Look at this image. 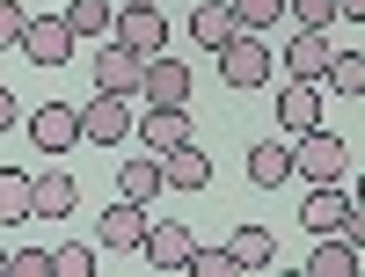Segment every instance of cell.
Here are the masks:
<instances>
[{"label":"cell","mask_w":365,"mask_h":277,"mask_svg":"<svg viewBox=\"0 0 365 277\" xmlns=\"http://www.w3.org/2000/svg\"><path fill=\"white\" fill-rule=\"evenodd\" d=\"M299 226L307 234H344L351 249H365V219H358V204L336 190V182H314L307 204H299Z\"/></svg>","instance_id":"obj_1"},{"label":"cell","mask_w":365,"mask_h":277,"mask_svg":"<svg viewBox=\"0 0 365 277\" xmlns=\"http://www.w3.org/2000/svg\"><path fill=\"white\" fill-rule=\"evenodd\" d=\"M292 175H307V182H344L351 175V146L336 139V132H299L292 139Z\"/></svg>","instance_id":"obj_2"},{"label":"cell","mask_w":365,"mask_h":277,"mask_svg":"<svg viewBox=\"0 0 365 277\" xmlns=\"http://www.w3.org/2000/svg\"><path fill=\"white\" fill-rule=\"evenodd\" d=\"M212 58H220V80H227V88H241V95L270 80V44H263V37H249V29H234V37L212 51Z\"/></svg>","instance_id":"obj_3"},{"label":"cell","mask_w":365,"mask_h":277,"mask_svg":"<svg viewBox=\"0 0 365 277\" xmlns=\"http://www.w3.org/2000/svg\"><path fill=\"white\" fill-rule=\"evenodd\" d=\"M73 29H66V15H29L22 22V37H15V51L29 58V66H66V58H73Z\"/></svg>","instance_id":"obj_4"},{"label":"cell","mask_w":365,"mask_h":277,"mask_svg":"<svg viewBox=\"0 0 365 277\" xmlns=\"http://www.w3.org/2000/svg\"><path fill=\"white\" fill-rule=\"evenodd\" d=\"M139 95H103V88H96V103H88L81 110V139H96V146H117V139H132V110Z\"/></svg>","instance_id":"obj_5"},{"label":"cell","mask_w":365,"mask_h":277,"mask_svg":"<svg viewBox=\"0 0 365 277\" xmlns=\"http://www.w3.org/2000/svg\"><path fill=\"white\" fill-rule=\"evenodd\" d=\"M139 103H190V66L175 51L139 58Z\"/></svg>","instance_id":"obj_6"},{"label":"cell","mask_w":365,"mask_h":277,"mask_svg":"<svg viewBox=\"0 0 365 277\" xmlns=\"http://www.w3.org/2000/svg\"><path fill=\"white\" fill-rule=\"evenodd\" d=\"M110 37L125 44V51H139V58H154V51L168 44V15H161V8H117V15H110Z\"/></svg>","instance_id":"obj_7"},{"label":"cell","mask_w":365,"mask_h":277,"mask_svg":"<svg viewBox=\"0 0 365 277\" xmlns=\"http://www.w3.org/2000/svg\"><path fill=\"white\" fill-rule=\"evenodd\" d=\"M22 125H29V139H37V153L81 146V110H73V103H44V110H29Z\"/></svg>","instance_id":"obj_8"},{"label":"cell","mask_w":365,"mask_h":277,"mask_svg":"<svg viewBox=\"0 0 365 277\" xmlns=\"http://www.w3.org/2000/svg\"><path fill=\"white\" fill-rule=\"evenodd\" d=\"M132 132L146 153H168V146L190 139V117H182V103H146V117H132Z\"/></svg>","instance_id":"obj_9"},{"label":"cell","mask_w":365,"mask_h":277,"mask_svg":"<svg viewBox=\"0 0 365 277\" xmlns=\"http://www.w3.org/2000/svg\"><path fill=\"white\" fill-rule=\"evenodd\" d=\"M81 204V182L66 168H44V175H29V219H66V211Z\"/></svg>","instance_id":"obj_10"},{"label":"cell","mask_w":365,"mask_h":277,"mask_svg":"<svg viewBox=\"0 0 365 277\" xmlns=\"http://www.w3.org/2000/svg\"><path fill=\"white\" fill-rule=\"evenodd\" d=\"M197 241H190V226L182 219H146V241H139V256L154 263V270H182V256H190Z\"/></svg>","instance_id":"obj_11"},{"label":"cell","mask_w":365,"mask_h":277,"mask_svg":"<svg viewBox=\"0 0 365 277\" xmlns=\"http://www.w3.org/2000/svg\"><path fill=\"white\" fill-rule=\"evenodd\" d=\"M154 161H161V182H168V190H205V182H212V161H205L197 139H182V146L154 153Z\"/></svg>","instance_id":"obj_12"},{"label":"cell","mask_w":365,"mask_h":277,"mask_svg":"<svg viewBox=\"0 0 365 277\" xmlns=\"http://www.w3.org/2000/svg\"><path fill=\"white\" fill-rule=\"evenodd\" d=\"M96 88H103V95H139V51H125L117 37H103V51H96Z\"/></svg>","instance_id":"obj_13"},{"label":"cell","mask_w":365,"mask_h":277,"mask_svg":"<svg viewBox=\"0 0 365 277\" xmlns=\"http://www.w3.org/2000/svg\"><path fill=\"white\" fill-rule=\"evenodd\" d=\"M146 241V204H132V197H117L110 211H103V249L110 256H132Z\"/></svg>","instance_id":"obj_14"},{"label":"cell","mask_w":365,"mask_h":277,"mask_svg":"<svg viewBox=\"0 0 365 277\" xmlns=\"http://www.w3.org/2000/svg\"><path fill=\"white\" fill-rule=\"evenodd\" d=\"M329 51H336V44H329V29H299V37L285 44V73H292V80H322V73H329Z\"/></svg>","instance_id":"obj_15"},{"label":"cell","mask_w":365,"mask_h":277,"mask_svg":"<svg viewBox=\"0 0 365 277\" xmlns=\"http://www.w3.org/2000/svg\"><path fill=\"white\" fill-rule=\"evenodd\" d=\"M249 182H256V190L292 182V139H256L249 146Z\"/></svg>","instance_id":"obj_16"},{"label":"cell","mask_w":365,"mask_h":277,"mask_svg":"<svg viewBox=\"0 0 365 277\" xmlns=\"http://www.w3.org/2000/svg\"><path fill=\"white\" fill-rule=\"evenodd\" d=\"M278 125H285L292 139L322 125V95H314V80H292V88H285V95H278Z\"/></svg>","instance_id":"obj_17"},{"label":"cell","mask_w":365,"mask_h":277,"mask_svg":"<svg viewBox=\"0 0 365 277\" xmlns=\"http://www.w3.org/2000/svg\"><path fill=\"white\" fill-rule=\"evenodd\" d=\"M227 256H234V270H263V263H278V241H270V226H234Z\"/></svg>","instance_id":"obj_18"},{"label":"cell","mask_w":365,"mask_h":277,"mask_svg":"<svg viewBox=\"0 0 365 277\" xmlns=\"http://www.w3.org/2000/svg\"><path fill=\"white\" fill-rule=\"evenodd\" d=\"M190 37H197L205 51H220V44L234 37V15H227V0H190Z\"/></svg>","instance_id":"obj_19"},{"label":"cell","mask_w":365,"mask_h":277,"mask_svg":"<svg viewBox=\"0 0 365 277\" xmlns=\"http://www.w3.org/2000/svg\"><path fill=\"white\" fill-rule=\"evenodd\" d=\"M117 197H132V204H154V197H161V161H154V153L117 168Z\"/></svg>","instance_id":"obj_20"},{"label":"cell","mask_w":365,"mask_h":277,"mask_svg":"<svg viewBox=\"0 0 365 277\" xmlns=\"http://www.w3.org/2000/svg\"><path fill=\"white\" fill-rule=\"evenodd\" d=\"M351 270H358V249L344 234H322V249L307 256V277H351Z\"/></svg>","instance_id":"obj_21"},{"label":"cell","mask_w":365,"mask_h":277,"mask_svg":"<svg viewBox=\"0 0 365 277\" xmlns=\"http://www.w3.org/2000/svg\"><path fill=\"white\" fill-rule=\"evenodd\" d=\"M110 15H117V0H66V29L73 37H110Z\"/></svg>","instance_id":"obj_22"},{"label":"cell","mask_w":365,"mask_h":277,"mask_svg":"<svg viewBox=\"0 0 365 277\" xmlns=\"http://www.w3.org/2000/svg\"><path fill=\"white\" fill-rule=\"evenodd\" d=\"M29 219V168H0V226Z\"/></svg>","instance_id":"obj_23"},{"label":"cell","mask_w":365,"mask_h":277,"mask_svg":"<svg viewBox=\"0 0 365 277\" xmlns=\"http://www.w3.org/2000/svg\"><path fill=\"white\" fill-rule=\"evenodd\" d=\"M227 15H234V29H249V37H263V29H278L285 0H227Z\"/></svg>","instance_id":"obj_24"},{"label":"cell","mask_w":365,"mask_h":277,"mask_svg":"<svg viewBox=\"0 0 365 277\" xmlns=\"http://www.w3.org/2000/svg\"><path fill=\"white\" fill-rule=\"evenodd\" d=\"M336 95H365V51H329V73H322Z\"/></svg>","instance_id":"obj_25"},{"label":"cell","mask_w":365,"mask_h":277,"mask_svg":"<svg viewBox=\"0 0 365 277\" xmlns=\"http://www.w3.org/2000/svg\"><path fill=\"white\" fill-rule=\"evenodd\" d=\"M96 270V249H88V241H58L51 249V277H88Z\"/></svg>","instance_id":"obj_26"},{"label":"cell","mask_w":365,"mask_h":277,"mask_svg":"<svg viewBox=\"0 0 365 277\" xmlns=\"http://www.w3.org/2000/svg\"><path fill=\"white\" fill-rule=\"evenodd\" d=\"M182 270H190V277H234V256H227V249H190Z\"/></svg>","instance_id":"obj_27"},{"label":"cell","mask_w":365,"mask_h":277,"mask_svg":"<svg viewBox=\"0 0 365 277\" xmlns=\"http://www.w3.org/2000/svg\"><path fill=\"white\" fill-rule=\"evenodd\" d=\"M285 15L299 29H329V22H336V0H285Z\"/></svg>","instance_id":"obj_28"},{"label":"cell","mask_w":365,"mask_h":277,"mask_svg":"<svg viewBox=\"0 0 365 277\" xmlns=\"http://www.w3.org/2000/svg\"><path fill=\"white\" fill-rule=\"evenodd\" d=\"M8 277H51V249H8Z\"/></svg>","instance_id":"obj_29"},{"label":"cell","mask_w":365,"mask_h":277,"mask_svg":"<svg viewBox=\"0 0 365 277\" xmlns=\"http://www.w3.org/2000/svg\"><path fill=\"white\" fill-rule=\"evenodd\" d=\"M22 22H29V15H22V8H15V0H0V51H8V44H15V37H22Z\"/></svg>","instance_id":"obj_30"},{"label":"cell","mask_w":365,"mask_h":277,"mask_svg":"<svg viewBox=\"0 0 365 277\" xmlns=\"http://www.w3.org/2000/svg\"><path fill=\"white\" fill-rule=\"evenodd\" d=\"M15 125H22V103L8 95V88H0V132H15Z\"/></svg>","instance_id":"obj_31"},{"label":"cell","mask_w":365,"mask_h":277,"mask_svg":"<svg viewBox=\"0 0 365 277\" xmlns=\"http://www.w3.org/2000/svg\"><path fill=\"white\" fill-rule=\"evenodd\" d=\"M336 15L344 22H365V0H336Z\"/></svg>","instance_id":"obj_32"},{"label":"cell","mask_w":365,"mask_h":277,"mask_svg":"<svg viewBox=\"0 0 365 277\" xmlns=\"http://www.w3.org/2000/svg\"><path fill=\"white\" fill-rule=\"evenodd\" d=\"M117 8H161V0H117Z\"/></svg>","instance_id":"obj_33"},{"label":"cell","mask_w":365,"mask_h":277,"mask_svg":"<svg viewBox=\"0 0 365 277\" xmlns=\"http://www.w3.org/2000/svg\"><path fill=\"white\" fill-rule=\"evenodd\" d=\"M0 277H8V249H0Z\"/></svg>","instance_id":"obj_34"}]
</instances>
